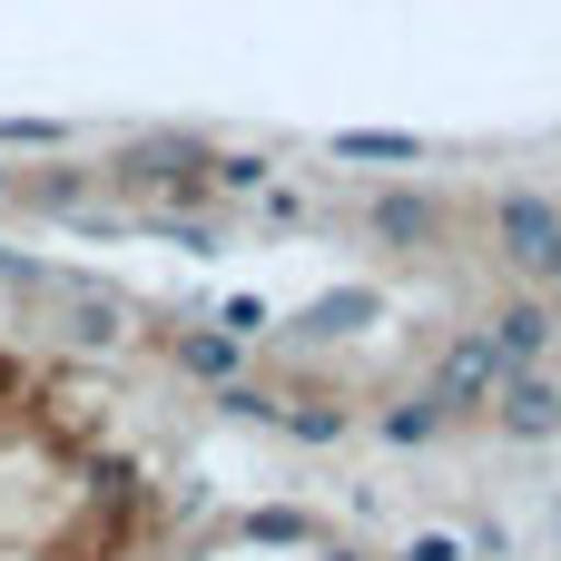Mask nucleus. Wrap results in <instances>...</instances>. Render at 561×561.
I'll return each instance as SVG.
<instances>
[{"label": "nucleus", "mask_w": 561, "mask_h": 561, "mask_svg": "<svg viewBox=\"0 0 561 561\" xmlns=\"http://www.w3.org/2000/svg\"><path fill=\"white\" fill-rule=\"evenodd\" d=\"M168 483L118 434L108 394L0 345V561H158Z\"/></svg>", "instance_id": "nucleus-1"}]
</instances>
